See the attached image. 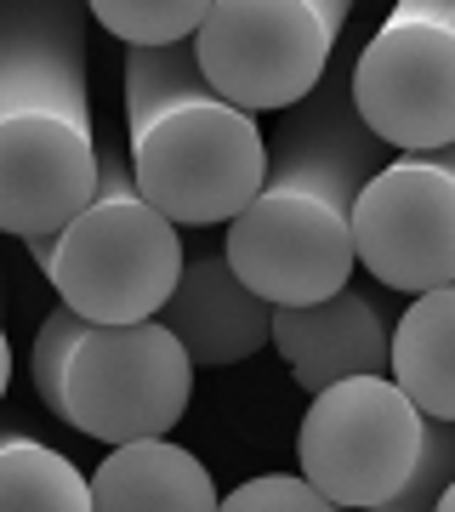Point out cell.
<instances>
[{"instance_id": "1", "label": "cell", "mask_w": 455, "mask_h": 512, "mask_svg": "<svg viewBox=\"0 0 455 512\" xmlns=\"http://www.w3.org/2000/svg\"><path fill=\"white\" fill-rule=\"evenodd\" d=\"M393 160L387 143L353 109V86L325 74V86L285 109L273 137L268 183L228 222V262L273 308L325 302L359 274V194Z\"/></svg>"}, {"instance_id": "2", "label": "cell", "mask_w": 455, "mask_h": 512, "mask_svg": "<svg viewBox=\"0 0 455 512\" xmlns=\"http://www.w3.org/2000/svg\"><path fill=\"white\" fill-rule=\"evenodd\" d=\"M86 0H0V228L57 234L103 183Z\"/></svg>"}, {"instance_id": "3", "label": "cell", "mask_w": 455, "mask_h": 512, "mask_svg": "<svg viewBox=\"0 0 455 512\" xmlns=\"http://www.w3.org/2000/svg\"><path fill=\"white\" fill-rule=\"evenodd\" d=\"M126 160L171 222L222 228L268 183L273 143L256 109L211 86L194 40H177L126 46Z\"/></svg>"}, {"instance_id": "4", "label": "cell", "mask_w": 455, "mask_h": 512, "mask_svg": "<svg viewBox=\"0 0 455 512\" xmlns=\"http://www.w3.org/2000/svg\"><path fill=\"white\" fill-rule=\"evenodd\" d=\"M194 353L165 319L103 325L57 302L35 330L29 376L40 404L97 444L171 433L194 399Z\"/></svg>"}, {"instance_id": "5", "label": "cell", "mask_w": 455, "mask_h": 512, "mask_svg": "<svg viewBox=\"0 0 455 512\" xmlns=\"http://www.w3.org/2000/svg\"><path fill=\"white\" fill-rule=\"evenodd\" d=\"M296 467L336 507L421 512L455 484V421L421 410L393 370L347 376L313 393L296 427Z\"/></svg>"}, {"instance_id": "6", "label": "cell", "mask_w": 455, "mask_h": 512, "mask_svg": "<svg viewBox=\"0 0 455 512\" xmlns=\"http://www.w3.org/2000/svg\"><path fill=\"white\" fill-rule=\"evenodd\" d=\"M40 274L52 279L57 302H69L86 319L131 325V319H160L182 279V222H171L148 200L131 160L103 148V183L57 234L23 239Z\"/></svg>"}, {"instance_id": "7", "label": "cell", "mask_w": 455, "mask_h": 512, "mask_svg": "<svg viewBox=\"0 0 455 512\" xmlns=\"http://www.w3.org/2000/svg\"><path fill=\"white\" fill-rule=\"evenodd\" d=\"M353 0H217L194 35L211 86L256 114L308 103L330 74Z\"/></svg>"}, {"instance_id": "8", "label": "cell", "mask_w": 455, "mask_h": 512, "mask_svg": "<svg viewBox=\"0 0 455 512\" xmlns=\"http://www.w3.org/2000/svg\"><path fill=\"white\" fill-rule=\"evenodd\" d=\"M347 86L393 154L455 143V0H393L353 57Z\"/></svg>"}, {"instance_id": "9", "label": "cell", "mask_w": 455, "mask_h": 512, "mask_svg": "<svg viewBox=\"0 0 455 512\" xmlns=\"http://www.w3.org/2000/svg\"><path fill=\"white\" fill-rule=\"evenodd\" d=\"M359 268L382 291L455 285V143L404 148L359 194Z\"/></svg>"}, {"instance_id": "10", "label": "cell", "mask_w": 455, "mask_h": 512, "mask_svg": "<svg viewBox=\"0 0 455 512\" xmlns=\"http://www.w3.org/2000/svg\"><path fill=\"white\" fill-rule=\"evenodd\" d=\"M393 330H399V313L387 308V296L359 291V285H342L325 302L273 308V348L285 353L308 399L347 376L393 370Z\"/></svg>"}, {"instance_id": "11", "label": "cell", "mask_w": 455, "mask_h": 512, "mask_svg": "<svg viewBox=\"0 0 455 512\" xmlns=\"http://www.w3.org/2000/svg\"><path fill=\"white\" fill-rule=\"evenodd\" d=\"M160 319L182 336V348L194 353L200 370L245 365L251 353H262L273 342V302L239 279L228 251L188 256Z\"/></svg>"}, {"instance_id": "12", "label": "cell", "mask_w": 455, "mask_h": 512, "mask_svg": "<svg viewBox=\"0 0 455 512\" xmlns=\"http://www.w3.org/2000/svg\"><path fill=\"white\" fill-rule=\"evenodd\" d=\"M97 512H211L222 507L217 484L194 450L171 444V433L109 444L103 467L91 473Z\"/></svg>"}, {"instance_id": "13", "label": "cell", "mask_w": 455, "mask_h": 512, "mask_svg": "<svg viewBox=\"0 0 455 512\" xmlns=\"http://www.w3.org/2000/svg\"><path fill=\"white\" fill-rule=\"evenodd\" d=\"M393 376L421 410L455 421V285L410 296L393 330Z\"/></svg>"}, {"instance_id": "14", "label": "cell", "mask_w": 455, "mask_h": 512, "mask_svg": "<svg viewBox=\"0 0 455 512\" xmlns=\"http://www.w3.org/2000/svg\"><path fill=\"white\" fill-rule=\"evenodd\" d=\"M0 512H97V490L63 450L29 433H6L0 439Z\"/></svg>"}, {"instance_id": "15", "label": "cell", "mask_w": 455, "mask_h": 512, "mask_svg": "<svg viewBox=\"0 0 455 512\" xmlns=\"http://www.w3.org/2000/svg\"><path fill=\"white\" fill-rule=\"evenodd\" d=\"M120 46H177L194 40L217 0H86Z\"/></svg>"}, {"instance_id": "16", "label": "cell", "mask_w": 455, "mask_h": 512, "mask_svg": "<svg viewBox=\"0 0 455 512\" xmlns=\"http://www.w3.org/2000/svg\"><path fill=\"white\" fill-rule=\"evenodd\" d=\"M330 501L308 473H268L222 495V512H330Z\"/></svg>"}, {"instance_id": "17", "label": "cell", "mask_w": 455, "mask_h": 512, "mask_svg": "<svg viewBox=\"0 0 455 512\" xmlns=\"http://www.w3.org/2000/svg\"><path fill=\"white\" fill-rule=\"evenodd\" d=\"M438 512H455V484H450L444 495H438Z\"/></svg>"}]
</instances>
